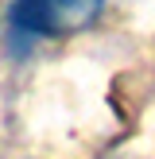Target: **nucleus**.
<instances>
[{
    "instance_id": "nucleus-1",
    "label": "nucleus",
    "mask_w": 155,
    "mask_h": 159,
    "mask_svg": "<svg viewBox=\"0 0 155 159\" xmlns=\"http://www.w3.org/2000/svg\"><path fill=\"white\" fill-rule=\"evenodd\" d=\"M105 0H12V23L27 35H54L97 20Z\"/></svg>"
}]
</instances>
